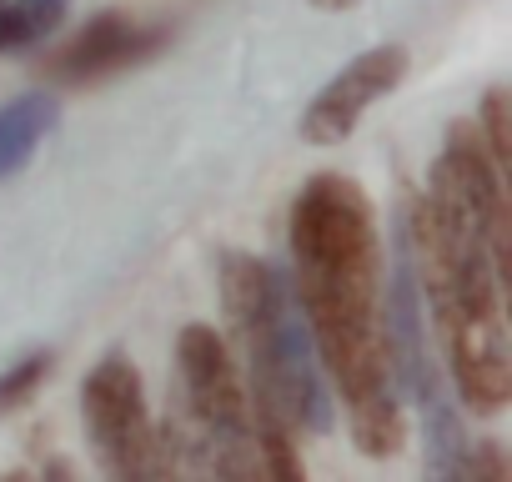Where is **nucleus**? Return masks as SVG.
<instances>
[{
  "label": "nucleus",
  "mask_w": 512,
  "mask_h": 482,
  "mask_svg": "<svg viewBox=\"0 0 512 482\" xmlns=\"http://www.w3.org/2000/svg\"><path fill=\"white\" fill-rule=\"evenodd\" d=\"M287 236L297 307L347 407L352 442L362 457L387 462L407 442V412L382 317V236L372 196L342 171H317L292 201Z\"/></svg>",
  "instance_id": "nucleus-1"
},
{
  "label": "nucleus",
  "mask_w": 512,
  "mask_h": 482,
  "mask_svg": "<svg viewBox=\"0 0 512 482\" xmlns=\"http://www.w3.org/2000/svg\"><path fill=\"white\" fill-rule=\"evenodd\" d=\"M402 221H407L417 282L427 287V302L442 332L452 387L472 417H497L512 402V347H507V322H502L507 272L497 267L477 221L437 186L407 201Z\"/></svg>",
  "instance_id": "nucleus-2"
},
{
  "label": "nucleus",
  "mask_w": 512,
  "mask_h": 482,
  "mask_svg": "<svg viewBox=\"0 0 512 482\" xmlns=\"http://www.w3.org/2000/svg\"><path fill=\"white\" fill-rule=\"evenodd\" d=\"M221 312L246 347L251 407H267L292 432H332V397L317 372L312 332L297 307L292 282L251 252H221L216 262Z\"/></svg>",
  "instance_id": "nucleus-3"
},
{
  "label": "nucleus",
  "mask_w": 512,
  "mask_h": 482,
  "mask_svg": "<svg viewBox=\"0 0 512 482\" xmlns=\"http://www.w3.org/2000/svg\"><path fill=\"white\" fill-rule=\"evenodd\" d=\"M166 472H211V477H262L251 437V402L241 392L231 347L216 327L191 322L176 332V397L171 427L161 432Z\"/></svg>",
  "instance_id": "nucleus-4"
},
{
  "label": "nucleus",
  "mask_w": 512,
  "mask_h": 482,
  "mask_svg": "<svg viewBox=\"0 0 512 482\" xmlns=\"http://www.w3.org/2000/svg\"><path fill=\"white\" fill-rule=\"evenodd\" d=\"M81 427L106 477H166L161 432L151 427L141 372L126 352H106L81 382Z\"/></svg>",
  "instance_id": "nucleus-5"
},
{
  "label": "nucleus",
  "mask_w": 512,
  "mask_h": 482,
  "mask_svg": "<svg viewBox=\"0 0 512 482\" xmlns=\"http://www.w3.org/2000/svg\"><path fill=\"white\" fill-rule=\"evenodd\" d=\"M427 186H437L442 196H452V201L477 221V231L487 236L497 267L512 272L507 181H502V166L487 156V146H482V136H477V121H452V126H447V141H442V156H437Z\"/></svg>",
  "instance_id": "nucleus-6"
},
{
  "label": "nucleus",
  "mask_w": 512,
  "mask_h": 482,
  "mask_svg": "<svg viewBox=\"0 0 512 482\" xmlns=\"http://www.w3.org/2000/svg\"><path fill=\"white\" fill-rule=\"evenodd\" d=\"M407 66H412V56H407V46H397V41L372 46V51H362L357 61H347V66L307 101L302 126H297L302 141H307V146H342V141L357 131V121L367 116V106H377L382 96H392V91L402 86Z\"/></svg>",
  "instance_id": "nucleus-7"
},
{
  "label": "nucleus",
  "mask_w": 512,
  "mask_h": 482,
  "mask_svg": "<svg viewBox=\"0 0 512 482\" xmlns=\"http://www.w3.org/2000/svg\"><path fill=\"white\" fill-rule=\"evenodd\" d=\"M166 41H171L166 26H141L126 11H101L61 51H51L41 71L61 86H91V81H111L146 66L151 56L166 51Z\"/></svg>",
  "instance_id": "nucleus-8"
},
{
  "label": "nucleus",
  "mask_w": 512,
  "mask_h": 482,
  "mask_svg": "<svg viewBox=\"0 0 512 482\" xmlns=\"http://www.w3.org/2000/svg\"><path fill=\"white\" fill-rule=\"evenodd\" d=\"M56 121H61L56 91H26V96L0 106V181H11L16 171L31 166V156L56 131Z\"/></svg>",
  "instance_id": "nucleus-9"
},
{
  "label": "nucleus",
  "mask_w": 512,
  "mask_h": 482,
  "mask_svg": "<svg viewBox=\"0 0 512 482\" xmlns=\"http://www.w3.org/2000/svg\"><path fill=\"white\" fill-rule=\"evenodd\" d=\"M71 16V0H0V56L41 46Z\"/></svg>",
  "instance_id": "nucleus-10"
},
{
  "label": "nucleus",
  "mask_w": 512,
  "mask_h": 482,
  "mask_svg": "<svg viewBox=\"0 0 512 482\" xmlns=\"http://www.w3.org/2000/svg\"><path fill=\"white\" fill-rule=\"evenodd\" d=\"M251 437H256V457H262V472L267 477H287L297 482L307 467H302V452H297V432L272 417L267 407H251Z\"/></svg>",
  "instance_id": "nucleus-11"
},
{
  "label": "nucleus",
  "mask_w": 512,
  "mask_h": 482,
  "mask_svg": "<svg viewBox=\"0 0 512 482\" xmlns=\"http://www.w3.org/2000/svg\"><path fill=\"white\" fill-rule=\"evenodd\" d=\"M51 367H56V352L41 347V352H31V357H21L16 367L0 372V417H16L21 407H31V397L46 387Z\"/></svg>",
  "instance_id": "nucleus-12"
},
{
  "label": "nucleus",
  "mask_w": 512,
  "mask_h": 482,
  "mask_svg": "<svg viewBox=\"0 0 512 482\" xmlns=\"http://www.w3.org/2000/svg\"><path fill=\"white\" fill-rule=\"evenodd\" d=\"M477 136H482L487 156L507 171L512 166V101H507V86H487V96L477 106Z\"/></svg>",
  "instance_id": "nucleus-13"
},
{
  "label": "nucleus",
  "mask_w": 512,
  "mask_h": 482,
  "mask_svg": "<svg viewBox=\"0 0 512 482\" xmlns=\"http://www.w3.org/2000/svg\"><path fill=\"white\" fill-rule=\"evenodd\" d=\"M317 11H352V6H362V0H312Z\"/></svg>",
  "instance_id": "nucleus-14"
}]
</instances>
